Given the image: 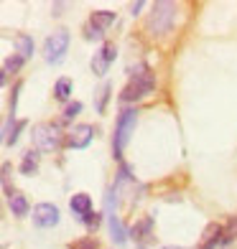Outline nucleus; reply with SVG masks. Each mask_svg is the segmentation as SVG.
Segmentation results:
<instances>
[{
	"instance_id": "obj_1",
	"label": "nucleus",
	"mask_w": 237,
	"mask_h": 249,
	"mask_svg": "<svg viewBox=\"0 0 237 249\" xmlns=\"http://www.w3.org/2000/svg\"><path fill=\"white\" fill-rule=\"evenodd\" d=\"M135 69H138V74H130V82L122 87V92H120V102H122V105L148 97L153 92V87H156V76H153V71L148 69V66L138 64Z\"/></svg>"
},
{
	"instance_id": "obj_2",
	"label": "nucleus",
	"mask_w": 237,
	"mask_h": 249,
	"mask_svg": "<svg viewBox=\"0 0 237 249\" xmlns=\"http://www.w3.org/2000/svg\"><path fill=\"white\" fill-rule=\"evenodd\" d=\"M174 23H176V3H171V0H158V3H153L148 23H145L151 36H166V33H171Z\"/></svg>"
},
{
	"instance_id": "obj_3",
	"label": "nucleus",
	"mask_w": 237,
	"mask_h": 249,
	"mask_svg": "<svg viewBox=\"0 0 237 249\" xmlns=\"http://www.w3.org/2000/svg\"><path fill=\"white\" fill-rule=\"evenodd\" d=\"M135 124H138V109H122L115 124V138H112V158L115 160L122 158V150L130 142V135L135 132Z\"/></svg>"
},
{
	"instance_id": "obj_4",
	"label": "nucleus",
	"mask_w": 237,
	"mask_h": 249,
	"mask_svg": "<svg viewBox=\"0 0 237 249\" xmlns=\"http://www.w3.org/2000/svg\"><path fill=\"white\" fill-rule=\"evenodd\" d=\"M31 140H33V145H36V150L54 153V150L61 148V140H64V138H61V132H59V127H56V124L41 122V124H36V127H33Z\"/></svg>"
},
{
	"instance_id": "obj_5",
	"label": "nucleus",
	"mask_w": 237,
	"mask_h": 249,
	"mask_svg": "<svg viewBox=\"0 0 237 249\" xmlns=\"http://www.w3.org/2000/svg\"><path fill=\"white\" fill-rule=\"evenodd\" d=\"M115 196H118V188L112 186L107 191V196H105V219H107V226H110V239L115 244H125L130 234H128V229L122 226V221L115 213Z\"/></svg>"
},
{
	"instance_id": "obj_6",
	"label": "nucleus",
	"mask_w": 237,
	"mask_h": 249,
	"mask_svg": "<svg viewBox=\"0 0 237 249\" xmlns=\"http://www.w3.org/2000/svg\"><path fill=\"white\" fill-rule=\"evenodd\" d=\"M66 49H69V31L56 28L51 36L43 41V59H46V64H59L64 59Z\"/></svg>"
},
{
	"instance_id": "obj_7",
	"label": "nucleus",
	"mask_w": 237,
	"mask_h": 249,
	"mask_svg": "<svg viewBox=\"0 0 237 249\" xmlns=\"http://www.w3.org/2000/svg\"><path fill=\"white\" fill-rule=\"evenodd\" d=\"M31 219H33V226H39V229H51V226L59 224L61 213H59V209H56L54 203H36Z\"/></svg>"
},
{
	"instance_id": "obj_8",
	"label": "nucleus",
	"mask_w": 237,
	"mask_h": 249,
	"mask_svg": "<svg viewBox=\"0 0 237 249\" xmlns=\"http://www.w3.org/2000/svg\"><path fill=\"white\" fill-rule=\"evenodd\" d=\"M92 138H95L92 124H77V127L66 135V145L74 148V150H82V148H87V145L92 142Z\"/></svg>"
},
{
	"instance_id": "obj_9",
	"label": "nucleus",
	"mask_w": 237,
	"mask_h": 249,
	"mask_svg": "<svg viewBox=\"0 0 237 249\" xmlns=\"http://www.w3.org/2000/svg\"><path fill=\"white\" fill-rule=\"evenodd\" d=\"M5 194H8V206H10V211H13V216H26L28 209H31L26 196L18 194V191H10V188H5Z\"/></svg>"
},
{
	"instance_id": "obj_10",
	"label": "nucleus",
	"mask_w": 237,
	"mask_h": 249,
	"mask_svg": "<svg viewBox=\"0 0 237 249\" xmlns=\"http://www.w3.org/2000/svg\"><path fill=\"white\" fill-rule=\"evenodd\" d=\"M69 206H72V211L77 213L79 219H84L89 211H92V198H89L87 194H74L72 198H69Z\"/></svg>"
},
{
	"instance_id": "obj_11",
	"label": "nucleus",
	"mask_w": 237,
	"mask_h": 249,
	"mask_svg": "<svg viewBox=\"0 0 237 249\" xmlns=\"http://www.w3.org/2000/svg\"><path fill=\"white\" fill-rule=\"evenodd\" d=\"M89 23L99 31H107L112 23H115V13L112 10H95L92 16H89Z\"/></svg>"
},
{
	"instance_id": "obj_12",
	"label": "nucleus",
	"mask_w": 237,
	"mask_h": 249,
	"mask_svg": "<svg viewBox=\"0 0 237 249\" xmlns=\"http://www.w3.org/2000/svg\"><path fill=\"white\" fill-rule=\"evenodd\" d=\"M39 150H26L23 153V160H20V173L23 176H36L39 171Z\"/></svg>"
},
{
	"instance_id": "obj_13",
	"label": "nucleus",
	"mask_w": 237,
	"mask_h": 249,
	"mask_svg": "<svg viewBox=\"0 0 237 249\" xmlns=\"http://www.w3.org/2000/svg\"><path fill=\"white\" fill-rule=\"evenodd\" d=\"M16 51H18V56H23V59H31V56H33L36 46H33V38L28 36V33L16 36Z\"/></svg>"
},
{
	"instance_id": "obj_14",
	"label": "nucleus",
	"mask_w": 237,
	"mask_h": 249,
	"mask_svg": "<svg viewBox=\"0 0 237 249\" xmlns=\"http://www.w3.org/2000/svg\"><path fill=\"white\" fill-rule=\"evenodd\" d=\"M23 61H26V59H23V56H18V53H16V56H10V59H5V64H3V74H0V82L5 84V82H8V74H16L20 66H23Z\"/></svg>"
},
{
	"instance_id": "obj_15",
	"label": "nucleus",
	"mask_w": 237,
	"mask_h": 249,
	"mask_svg": "<svg viewBox=\"0 0 237 249\" xmlns=\"http://www.w3.org/2000/svg\"><path fill=\"white\" fill-rule=\"evenodd\" d=\"M89 66H92V74H95V76H105V74H107V69H110V61L105 59L102 49H99V51L92 56V61H89Z\"/></svg>"
},
{
	"instance_id": "obj_16",
	"label": "nucleus",
	"mask_w": 237,
	"mask_h": 249,
	"mask_svg": "<svg viewBox=\"0 0 237 249\" xmlns=\"http://www.w3.org/2000/svg\"><path fill=\"white\" fill-rule=\"evenodd\" d=\"M54 97L59 99V102H66L72 97V79H66V76H61L59 82L54 84Z\"/></svg>"
},
{
	"instance_id": "obj_17",
	"label": "nucleus",
	"mask_w": 237,
	"mask_h": 249,
	"mask_svg": "<svg viewBox=\"0 0 237 249\" xmlns=\"http://www.w3.org/2000/svg\"><path fill=\"white\" fill-rule=\"evenodd\" d=\"M151 226H153V219L151 216H145V219H140L138 224L130 229V234L135 236V239H143V236H148L151 234Z\"/></svg>"
},
{
	"instance_id": "obj_18",
	"label": "nucleus",
	"mask_w": 237,
	"mask_h": 249,
	"mask_svg": "<svg viewBox=\"0 0 237 249\" xmlns=\"http://www.w3.org/2000/svg\"><path fill=\"white\" fill-rule=\"evenodd\" d=\"M237 239V216H232L227 221V226H224V234H222V247H227L230 242Z\"/></svg>"
},
{
	"instance_id": "obj_19",
	"label": "nucleus",
	"mask_w": 237,
	"mask_h": 249,
	"mask_svg": "<svg viewBox=\"0 0 237 249\" xmlns=\"http://www.w3.org/2000/svg\"><path fill=\"white\" fill-rule=\"evenodd\" d=\"M110 92H112V87L110 84H102V89H99V94H97V102H95V109L102 115L105 107H107V99H110Z\"/></svg>"
},
{
	"instance_id": "obj_20",
	"label": "nucleus",
	"mask_w": 237,
	"mask_h": 249,
	"mask_svg": "<svg viewBox=\"0 0 237 249\" xmlns=\"http://www.w3.org/2000/svg\"><path fill=\"white\" fill-rule=\"evenodd\" d=\"M79 112H82V102H69V105L64 107V115H61V120L64 122H72Z\"/></svg>"
},
{
	"instance_id": "obj_21",
	"label": "nucleus",
	"mask_w": 237,
	"mask_h": 249,
	"mask_svg": "<svg viewBox=\"0 0 237 249\" xmlns=\"http://www.w3.org/2000/svg\"><path fill=\"white\" fill-rule=\"evenodd\" d=\"M23 127H26V120L13 122V130L5 135V145H16V142H18V135H20V130H23Z\"/></svg>"
},
{
	"instance_id": "obj_22",
	"label": "nucleus",
	"mask_w": 237,
	"mask_h": 249,
	"mask_svg": "<svg viewBox=\"0 0 237 249\" xmlns=\"http://www.w3.org/2000/svg\"><path fill=\"white\" fill-rule=\"evenodd\" d=\"M69 249H99V244H97V239H92V236H84V239L69 244Z\"/></svg>"
},
{
	"instance_id": "obj_23",
	"label": "nucleus",
	"mask_w": 237,
	"mask_h": 249,
	"mask_svg": "<svg viewBox=\"0 0 237 249\" xmlns=\"http://www.w3.org/2000/svg\"><path fill=\"white\" fill-rule=\"evenodd\" d=\"M102 36H105V31H99L92 23H87V28H84V38L87 41H102Z\"/></svg>"
},
{
	"instance_id": "obj_24",
	"label": "nucleus",
	"mask_w": 237,
	"mask_h": 249,
	"mask_svg": "<svg viewBox=\"0 0 237 249\" xmlns=\"http://www.w3.org/2000/svg\"><path fill=\"white\" fill-rule=\"evenodd\" d=\"M82 224L87 226V229H97V226L102 224V216H99V213H95V211H89L87 216L82 219Z\"/></svg>"
},
{
	"instance_id": "obj_25",
	"label": "nucleus",
	"mask_w": 237,
	"mask_h": 249,
	"mask_svg": "<svg viewBox=\"0 0 237 249\" xmlns=\"http://www.w3.org/2000/svg\"><path fill=\"white\" fill-rule=\"evenodd\" d=\"M20 87H23V84H16L13 87V92H10V117H13L16 120V107H18V92H20Z\"/></svg>"
},
{
	"instance_id": "obj_26",
	"label": "nucleus",
	"mask_w": 237,
	"mask_h": 249,
	"mask_svg": "<svg viewBox=\"0 0 237 249\" xmlns=\"http://www.w3.org/2000/svg\"><path fill=\"white\" fill-rule=\"evenodd\" d=\"M102 53H105V59L112 64V61H115V56H118V46H115V43H105V46H102Z\"/></svg>"
},
{
	"instance_id": "obj_27",
	"label": "nucleus",
	"mask_w": 237,
	"mask_h": 249,
	"mask_svg": "<svg viewBox=\"0 0 237 249\" xmlns=\"http://www.w3.org/2000/svg\"><path fill=\"white\" fill-rule=\"evenodd\" d=\"M217 244H222V236H217V239H207V242H201L199 249H217Z\"/></svg>"
},
{
	"instance_id": "obj_28",
	"label": "nucleus",
	"mask_w": 237,
	"mask_h": 249,
	"mask_svg": "<svg viewBox=\"0 0 237 249\" xmlns=\"http://www.w3.org/2000/svg\"><path fill=\"white\" fill-rule=\"evenodd\" d=\"M143 5H145V3H143V0H135V3L130 5V13H133V16H138V13H140V10H143Z\"/></svg>"
},
{
	"instance_id": "obj_29",
	"label": "nucleus",
	"mask_w": 237,
	"mask_h": 249,
	"mask_svg": "<svg viewBox=\"0 0 237 249\" xmlns=\"http://www.w3.org/2000/svg\"><path fill=\"white\" fill-rule=\"evenodd\" d=\"M61 8H64V3H54V5H51V13H54V16H61Z\"/></svg>"
},
{
	"instance_id": "obj_30",
	"label": "nucleus",
	"mask_w": 237,
	"mask_h": 249,
	"mask_svg": "<svg viewBox=\"0 0 237 249\" xmlns=\"http://www.w3.org/2000/svg\"><path fill=\"white\" fill-rule=\"evenodd\" d=\"M163 249H184V247H163Z\"/></svg>"
},
{
	"instance_id": "obj_31",
	"label": "nucleus",
	"mask_w": 237,
	"mask_h": 249,
	"mask_svg": "<svg viewBox=\"0 0 237 249\" xmlns=\"http://www.w3.org/2000/svg\"><path fill=\"white\" fill-rule=\"evenodd\" d=\"M138 249H145V247H138Z\"/></svg>"
}]
</instances>
